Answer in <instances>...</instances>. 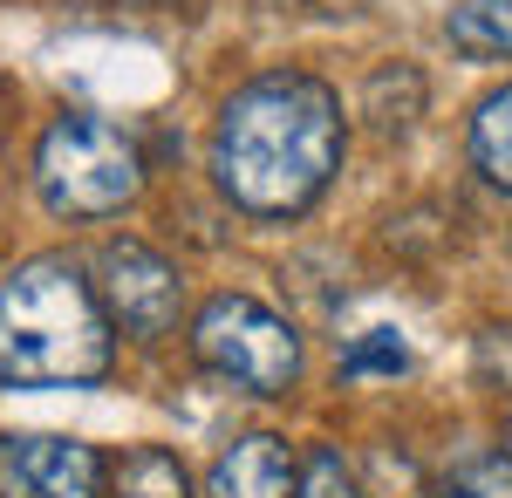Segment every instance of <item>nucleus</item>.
I'll return each mask as SVG.
<instances>
[{
	"label": "nucleus",
	"instance_id": "obj_9",
	"mask_svg": "<svg viewBox=\"0 0 512 498\" xmlns=\"http://www.w3.org/2000/svg\"><path fill=\"white\" fill-rule=\"evenodd\" d=\"M472 164L492 192H512V82L472 110Z\"/></svg>",
	"mask_w": 512,
	"mask_h": 498
},
{
	"label": "nucleus",
	"instance_id": "obj_7",
	"mask_svg": "<svg viewBox=\"0 0 512 498\" xmlns=\"http://www.w3.org/2000/svg\"><path fill=\"white\" fill-rule=\"evenodd\" d=\"M294 478H301L294 451L267 430H253V437H233L219 451L212 478H205V498H294Z\"/></svg>",
	"mask_w": 512,
	"mask_h": 498
},
{
	"label": "nucleus",
	"instance_id": "obj_3",
	"mask_svg": "<svg viewBox=\"0 0 512 498\" xmlns=\"http://www.w3.org/2000/svg\"><path fill=\"white\" fill-rule=\"evenodd\" d=\"M35 192L55 219H110L144 192V157L117 123L69 110L35 144Z\"/></svg>",
	"mask_w": 512,
	"mask_h": 498
},
{
	"label": "nucleus",
	"instance_id": "obj_11",
	"mask_svg": "<svg viewBox=\"0 0 512 498\" xmlns=\"http://www.w3.org/2000/svg\"><path fill=\"white\" fill-rule=\"evenodd\" d=\"M437 498H512V451H458L437 478Z\"/></svg>",
	"mask_w": 512,
	"mask_h": 498
},
{
	"label": "nucleus",
	"instance_id": "obj_5",
	"mask_svg": "<svg viewBox=\"0 0 512 498\" xmlns=\"http://www.w3.org/2000/svg\"><path fill=\"white\" fill-rule=\"evenodd\" d=\"M96 294H103V307H110V321H117L123 335H137V342L171 335L178 301H185L178 267L158 260L144 239H110V246L96 253Z\"/></svg>",
	"mask_w": 512,
	"mask_h": 498
},
{
	"label": "nucleus",
	"instance_id": "obj_14",
	"mask_svg": "<svg viewBox=\"0 0 512 498\" xmlns=\"http://www.w3.org/2000/svg\"><path fill=\"white\" fill-rule=\"evenodd\" d=\"M267 7H308V0H267Z\"/></svg>",
	"mask_w": 512,
	"mask_h": 498
},
{
	"label": "nucleus",
	"instance_id": "obj_2",
	"mask_svg": "<svg viewBox=\"0 0 512 498\" xmlns=\"http://www.w3.org/2000/svg\"><path fill=\"white\" fill-rule=\"evenodd\" d=\"M117 362V321L96 280L62 253H35L0 273V383L76 389L103 383Z\"/></svg>",
	"mask_w": 512,
	"mask_h": 498
},
{
	"label": "nucleus",
	"instance_id": "obj_8",
	"mask_svg": "<svg viewBox=\"0 0 512 498\" xmlns=\"http://www.w3.org/2000/svg\"><path fill=\"white\" fill-rule=\"evenodd\" d=\"M444 35L472 62H499V55L512 62V0H458L451 21H444Z\"/></svg>",
	"mask_w": 512,
	"mask_h": 498
},
{
	"label": "nucleus",
	"instance_id": "obj_1",
	"mask_svg": "<svg viewBox=\"0 0 512 498\" xmlns=\"http://www.w3.org/2000/svg\"><path fill=\"white\" fill-rule=\"evenodd\" d=\"M342 171V103L301 69L253 76L219 103L212 123V178L253 219L308 212Z\"/></svg>",
	"mask_w": 512,
	"mask_h": 498
},
{
	"label": "nucleus",
	"instance_id": "obj_12",
	"mask_svg": "<svg viewBox=\"0 0 512 498\" xmlns=\"http://www.w3.org/2000/svg\"><path fill=\"white\" fill-rule=\"evenodd\" d=\"M294 498H362V492H355V471L342 464V451H335V444H315V451L301 458Z\"/></svg>",
	"mask_w": 512,
	"mask_h": 498
},
{
	"label": "nucleus",
	"instance_id": "obj_10",
	"mask_svg": "<svg viewBox=\"0 0 512 498\" xmlns=\"http://www.w3.org/2000/svg\"><path fill=\"white\" fill-rule=\"evenodd\" d=\"M110 498H192V478L171 451L144 444V451H123L110 464Z\"/></svg>",
	"mask_w": 512,
	"mask_h": 498
},
{
	"label": "nucleus",
	"instance_id": "obj_4",
	"mask_svg": "<svg viewBox=\"0 0 512 498\" xmlns=\"http://www.w3.org/2000/svg\"><path fill=\"white\" fill-rule=\"evenodd\" d=\"M192 355L212 376L239 383L246 396H287L301 383V335H294V321L274 314L267 301H253V294H212L198 307Z\"/></svg>",
	"mask_w": 512,
	"mask_h": 498
},
{
	"label": "nucleus",
	"instance_id": "obj_15",
	"mask_svg": "<svg viewBox=\"0 0 512 498\" xmlns=\"http://www.w3.org/2000/svg\"><path fill=\"white\" fill-rule=\"evenodd\" d=\"M506 451H512V410H506Z\"/></svg>",
	"mask_w": 512,
	"mask_h": 498
},
{
	"label": "nucleus",
	"instance_id": "obj_13",
	"mask_svg": "<svg viewBox=\"0 0 512 498\" xmlns=\"http://www.w3.org/2000/svg\"><path fill=\"white\" fill-rule=\"evenodd\" d=\"M396 369H410V348H403L396 328H369L349 348V376H396Z\"/></svg>",
	"mask_w": 512,
	"mask_h": 498
},
{
	"label": "nucleus",
	"instance_id": "obj_6",
	"mask_svg": "<svg viewBox=\"0 0 512 498\" xmlns=\"http://www.w3.org/2000/svg\"><path fill=\"white\" fill-rule=\"evenodd\" d=\"M103 458L82 437H0V498H96Z\"/></svg>",
	"mask_w": 512,
	"mask_h": 498
}]
</instances>
